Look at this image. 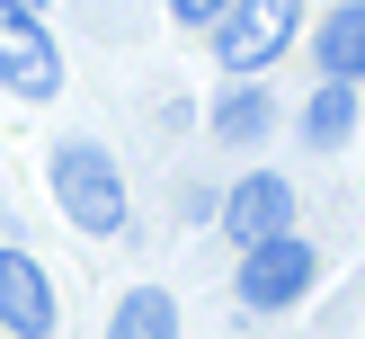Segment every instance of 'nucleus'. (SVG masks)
Masks as SVG:
<instances>
[{"label": "nucleus", "instance_id": "1", "mask_svg": "<svg viewBox=\"0 0 365 339\" xmlns=\"http://www.w3.org/2000/svg\"><path fill=\"white\" fill-rule=\"evenodd\" d=\"M53 196H63V214L81 232H125V178L98 143H63L53 152Z\"/></svg>", "mask_w": 365, "mask_h": 339}, {"label": "nucleus", "instance_id": "2", "mask_svg": "<svg viewBox=\"0 0 365 339\" xmlns=\"http://www.w3.org/2000/svg\"><path fill=\"white\" fill-rule=\"evenodd\" d=\"M0 81H9L18 98H53V89H63V54H53L36 0H0Z\"/></svg>", "mask_w": 365, "mask_h": 339}, {"label": "nucleus", "instance_id": "3", "mask_svg": "<svg viewBox=\"0 0 365 339\" xmlns=\"http://www.w3.org/2000/svg\"><path fill=\"white\" fill-rule=\"evenodd\" d=\"M294 9H303V0H232L223 36H214L223 71H267L285 45H294Z\"/></svg>", "mask_w": 365, "mask_h": 339}, {"label": "nucleus", "instance_id": "4", "mask_svg": "<svg viewBox=\"0 0 365 339\" xmlns=\"http://www.w3.org/2000/svg\"><path fill=\"white\" fill-rule=\"evenodd\" d=\"M303 285H312V250H303L294 232H277V241H250V259H241V303L285 313Z\"/></svg>", "mask_w": 365, "mask_h": 339}, {"label": "nucleus", "instance_id": "5", "mask_svg": "<svg viewBox=\"0 0 365 339\" xmlns=\"http://www.w3.org/2000/svg\"><path fill=\"white\" fill-rule=\"evenodd\" d=\"M285 223H294V188H285L277 170H250L241 188L223 196V232H232L241 250H250V241H277Z\"/></svg>", "mask_w": 365, "mask_h": 339}, {"label": "nucleus", "instance_id": "6", "mask_svg": "<svg viewBox=\"0 0 365 339\" xmlns=\"http://www.w3.org/2000/svg\"><path fill=\"white\" fill-rule=\"evenodd\" d=\"M0 321H9L18 339L53 330V285H45V268H36L27 250H0Z\"/></svg>", "mask_w": 365, "mask_h": 339}, {"label": "nucleus", "instance_id": "7", "mask_svg": "<svg viewBox=\"0 0 365 339\" xmlns=\"http://www.w3.org/2000/svg\"><path fill=\"white\" fill-rule=\"evenodd\" d=\"M321 81H365V0L330 9V27H321Z\"/></svg>", "mask_w": 365, "mask_h": 339}, {"label": "nucleus", "instance_id": "8", "mask_svg": "<svg viewBox=\"0 0 365 339\" xmlns=\"http://www.w3.org/2000/svg\"><path fill=\"white\" fill-rule=\"evenodd\" d=\"M107 339H178V313H170V295L134 285V295L116 303V321H107Z\"/></svg>", "mask_w": 365, "mask_h": 339}, {"label": "nucleus", "instance_id": "9", "mask_svg": "<svg viewBox=\"0 0 365 339\" xmlns=\"http://www.w3.org/2000/svg\"><path fill=\"white\" fill-rule=\"evenodd\" d=\"M348 125H356V89H348V81H321L312 107H303V134L330 152V143H348Z\"/></svg>", "mask_w": 365, "mask_h": 339}, {"label": "nucleus", "instance_id": "10", "mask_svg": "<svg viewBox=\"0 0 365 339\" xmlns=\"http://www.w3.org/2000/svg\"><path fill=\"white\" fill-rule=\"evenodd\" d=\"M214 125H223L232 143H259L267 134V89H232V98L214 107Z\"/></svg>", "mask_w": 365, "mask_h": 339}, {"label": "nucleus", "instance_id": "11", "mask_svg": "<svg viewBox=\"0 0 365 339\" xmlns=\"http://www.w3.org/2000/svg\"><path fill=\"white\" fill-rule=\"evenodd\" d=\"M170 9H178V18H187V27H205V18H223V9H232V0H170Z\"/></svg>", "mask_w": 365, "mask_h": 339}]
</instances>
